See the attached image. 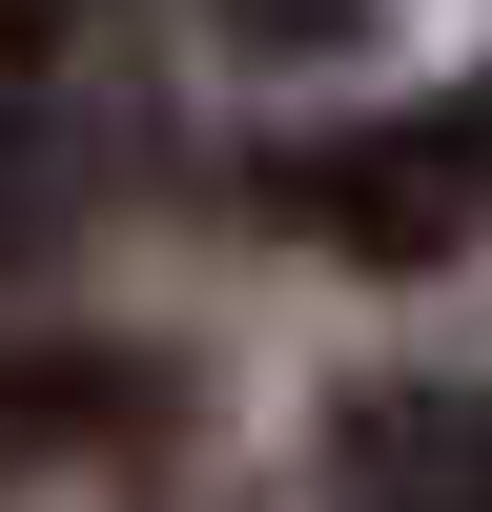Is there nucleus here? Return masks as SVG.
<instances>
[{
    "label": "nucleus",
    "instance_id": "obj_1",
    "mask_svg": "<svg viewBox=\"0 0 492 512\" xmlns=\"http://www.w3.org/2000/svg\"><path fill=\"white\" fill-rule=\"evenodd\" d=\"M267 226L349 246V267H451V246H492V82H431V103L349 123V144H287Z\"/></svg>",
    "mask_w": 492,
    "mask_h": 512
},
{
    "label": "nucleus",
    "instance_id": "obj_2",
    "mask_svg": "<svg viewBox=\"0 0 492 512\" xmlns=\"http://www.w3.org/2000/svg\"><path fill=\"white\" fill-rule=\"evenodd\" d=\"M328 512H492V390L472 369H369L328 410Z\"/></svg>",
    "mask_w": 492,
    "mask_h": 512
},
{
    "label": "nucleus",
    "instance_id": "obj_3",
    "mask_svg": "<svg viewBox=\"0 0 492 512\" xmlns=\"http://www.w3.org/2000/svg\"><path fill=\"white\" fill-rule=\"evenodd\" d=\"M123 410H144V369H103V349H0V472H41V451L123 431Z\"/></svg>",
    "mask_w": 492,
    "mask_h": 512
},
{
    "label": "nucleus",
    "instance_id": "obj_4",
    "mask_svg": "<svg viewBox=\"0 0 492 512\" xmlns=\"http://www.w3.org/2000/svg\"><path fill=\"white\" fill-rule=\"evenodd\" d=\"M205 21H226L246 62H349V41L390 21V0H205Z\"/></svg>",
    "mask_w": 492,
    "mask_h": 512
},
{
    "label": "nucleus",
    "instance_id": "obj_5",
    "mask_svg": "<svg viewBox=\"0 0 492 512\" xmlns=\"http://www.w3.org/2000/svg\"><path fill=\"white\" fill-rule=\"evenodd\" d=\"M62 226V164H41V123H0V246H41Z\"/></svg>",
    "mask_w": 492,
    "mask_h": 512
},
{
    "label": "nucleus",
    "instance_id": "obj_6",
    "mask_svg": "<svg viewBox=\"0 0 492 512\" xmlns=\"http://www.w3.org/2000/svg\"><path fill=\"white\" fill-rule=\"evenodd\" d=\"M41 41H62V0H0V62H41Z\"/></svg>",
    "mask_w": 492,
    "mask_h": 512
}]
</instances>
